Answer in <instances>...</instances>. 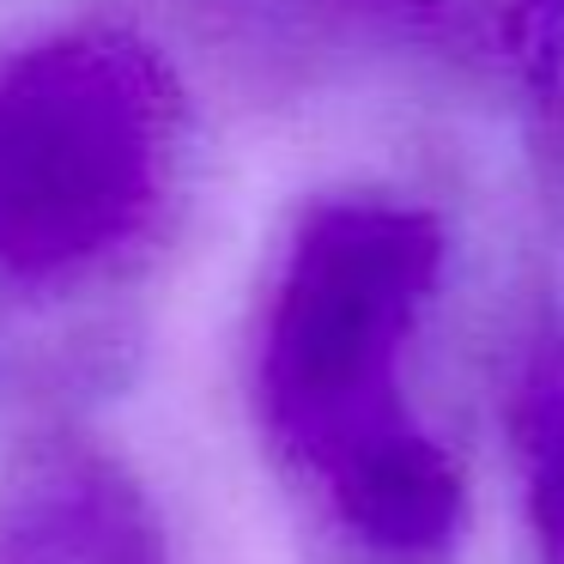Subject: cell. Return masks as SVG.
<instances>
[{"instance_id":"obj_1","label":"cell","mask_w":564,"mask_h":564,"mask_svg":"<svg viewBox=\"0 0 564 564\" xmlns=\"http://www.w3.org/2000/svg\"><path fill=\"white\" fill-rule=\"evenodd\" d=\"M183 86L159 43L79 19L0 50V316L110 292L164 237Z\"/></svg>"},{"instance_id":"obj_2","label":"cell","mask_w":564,"mask_h":564,"mask_svg":"<svg viewBox=\"0 0 564 564\" xmlns=\"http://www.w3.org/2000/svg\"><path fill=\"white\" fill-rule=\"evenodd\" d=\"M437 213L394 195L310 200L256 316L249 401L268 449L310 491L413 431L406 352L443 285Z\"/></svg>"},{"instance_id":"obj_3","label":"cell","mask_w":564,"mask_h":564,"mask_svg":"<svg viewBox=\"0 0 564 564\" xmlns=\"http://www.w3.org/2000/svg\"><path fill=\"white\" fill-rule=\"evenodd\" d=\"M0 564H171L140 479L86 437H43L0 474Z\"/></svg>"},{"instance_id":"obj_4","label":"cell","mask_w":564,"mask_h":564,"mask_svg":"<svg viewBox=\"0 0 564 564\" xmlns=\"http://www.w3.org/2000/svg\"><path fill=\"white\" fill-rule=\"evenodd\" d=\"M516 455L534 564H564V340L540 334L516 382Z\"/></svg>"},{"instance_id":"obj_5","label":"cell","mask_w":564,"mask_h":564,"mask_svg":"<svg viewBox=\"0 0 564 564\" xmlns=\"http://www.w3.org/2000/svg\"><path fill=\"white\" fill-rule=\"evenodd\" d=\"M534 19H540V25H552V31L564 37V0H534Z\"/></svg>"}]
</instances>
